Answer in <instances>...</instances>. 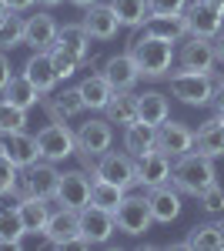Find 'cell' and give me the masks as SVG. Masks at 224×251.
Instances as JSON below:
<instances>
[{
  "label": "cell",
  "mask_w": 224,
  "mask_h": 251,
  "mask_svg": "<svg viewBox=\"0 0 224 251\" xmlns=\"http://www.w3.org/2000/svg\"><path fill=\"white\" fill-rule=\"evenodd\" d=\"M131 57L137 60V67H141V77L161 80V77H168V74H171V64L177 60V50H174L171 40L137 34V40L131 44Z\"/></svg>",
  "instance_id": "obj_1"
},
{
  "label": "cell",
  "mask_w": 224,
  "mask_h": 251,
  "mask_svg": "<svg viewBox=\"0 0 224 251\" xmlns=\"http://www.w3.org/2000/svg\"><path fill=\"white\" fill-rule=\"evenodd\" d=\"M218 181V171H214V157H204L198 151H187L174 161V171H171V184L181 194H198L204 191L207 184Z\"/></svg>",
  "instance_id": "obj_2"
},
{
  "label": "cell",
  "mask_w": 224,
  "mask_h": 251,
  "mask_svg": "<svg viewBox=\"0 0 224 251\" xmlns=\"http://www.w3.org/2000/svg\"><path fill=\"white\" fill-rule=\"evenodd\" d=\"M114 225L117 231L127 234V238H144L154 225V214H150V201L144 194H124L121 204L114 208Z\"/></svg>",
  "instance_id": "obj_3"
},
{
  "label": "cell",
  "mask_w": 224,
  "mask_h": 251,
  "mask_svg": "<svg viewBox=\"0 0 224 251\" xmlns=\"http://www.w3.org/2000/svg\"><path fill=\"white\" fill-rule=\"evenodd\" d=\"M171 80V94L177 97L181 104H191V107H204L214 97V80L211 74H198V71H177V74H168Z\"/></svg>",
  "instance_id": "obj_4"
},
{
  "label": "cell",
  "mask_w": 224,
  "mask_h": 251,
  "mask_svg": "<svg viewBox=\"0 0 224 251\" xmlns=\"http://www.w3.org/2000/svg\"><path fill=\"white\" fill-rule=\"evenodd\" d=\"M57 181H60V171L54 168V161H34L30 168H24V177L17 184V198L30 194V198H44V201H54L57 194Z\"/></svg>",
  "instance_id": "obj_5"
},
{
  "label": "cell",
  "mask_w": 224,
  "mask_h": 251,
  "mask_svg": "<svg viewBox=\"0 0 224 251\" xmlns=\"http://www.w3.org/2000/svg\"><path fill=\"white\" fill-rule=\"evenodd\" d=\"M37 151L44 161H67L71 154H77V134L67 127V124H47V127H40L37 134Z\"/></svg>",
  "instance_id": "obj_6"
},
{
  "label": "cell",
  "mask_w": 224,
  "mask_h": 251,
  "mask_svg": "<svg viewBox=\"0 0 224 251\" xmlns=\"http://www.w3.org/2000/svg\"><path fill=\"white\" fill-rule=\"evenodd\" d=\"M94 177L114 181V184H121L127 191V188L137 184V157H131L127 151H104L97 168H94Z\"/></svg>",
  "instance_id": "obj_7"
},
{
  "label": "cell",
  "mask_w": 224,
  "mask_h": 251,
  "mask_svg": "<svg viewBox=\"0 0 224 251\" xmlns=\"http://www.w3.org/2000/svg\"><path fill=\"white\" fill-rule=\"evenodd\" d=\"M177 64H181V71L211 74V71H214V64H218V54H214V40L187 34V37L181 40V50H177Z\"/></svg>",
  "instance_id": "obj_8"
},
{
  "label": "cell",
  "mask_w": 224,
  "mask_h": 251,
  "mask_svg": "<svg viewBox=\"0 0 224 251\" xmlns=\"http://www.w3.org/2000/svg\"><path fill=\"white\" fill-rule=\"evenodd\" d=\"M184 17H187V34H194V37L214 40L224 30V10L211 7L207 0H194V3H187Z\"/></svg>",
  "instance_id": "obj_9"
},
{
  "label": "cell",
  "mask_w": 224,
  "mask_h": 251,
  "mask_svg": "<svg viewBox=\"0 0 224 251\" xmlns=\"http://www.w3.org/2000/svg\"><path fill=\"white\" fill-rule=\"evenodd\" d=\"M54 201L60 204V208H74V211H80V208L91 201V177H87L84 171H60Z\"/></svg>",
  "instance_id": "obj_10"
},
{
  "label": "cell",
  "mask_w": 224,
  "mask_h": 251,
  "mask_svg": "<svg viewBox=\"0 0 224 251\" xmlns=\"http://www.w3.org/2000/svg\"><path fill=\"white\" fill-rule=\"evenodd\" d=\"M114 144V127L111 121L104 117H97V121H87V124H80V131H77V151L80 154H91V157H100L104 151H111Z\"/></svg>",
  "instance_id": "obj_11"
},
{
  "label": "cell",
  "mask_w": 224,
  "mask_h": 251,
  "mask_svg": "<svg viewBox=\"0 0 224 251\" xmlns=\"http://www.w3.org/2000/svg\"><path fill=\"white\" fill-rule=\"evenodd\" d=\"M114 231H117L114 211L94 208V204H84V208H80V234H84L91 245H107Z\"/></svg>",
  "instance_id": "obj_12"
},
{
  "label": "cell",
  "mask_w": 224,
  "mask_h": 251,
  "mask_svg": "<svg viewBox=\"0 0 224 251\" xmlns=\"http://www.w3.org/2000/svg\"><path fill=\"white\" fill-rule=\"evenodd\" d=\"M0 154L7 161H14L17 168H30L40 157L37 151V137L27 134V131H10V134H0Z\"/></svg>",
  "instance_id": "obj_13"
},
{
  "label": "cell",
  "mask_w": 224,
  "mask_h": 251,
  "mask_svg": "<svg viewBox=\"0 0 224 251\" xmlns=\"http://www.w3.org/2000/svg\"><path fill=\"white\" fill-rule=\"evenodd\" d=\"M100 74H104V80L111 84L114 91H134V84L141 80V67H137V60L127 50V54H114V57L104 60Z\"/></svg>",
  "instance_id": "obj_14"
},
{
  "label": "cell",
  "mask_w": 224,
  "mask_h": 251,
  "mask_svg": "<svg viewBox=\"0 0 224 251\" xmlns=\"http://www.w3.org/2000/svg\"><path fill=\"white\" fill-rule=\"evenodd\" d=\"M157 151H164L171 157H181L187 151H194V131L181 124V121H164L161 127H157Z\"/></svg>",
  "instance_id": "obj_15"
},
{
  "label": "cell",
  "mask_w": 224,
  "mask_h": 251,
  "mask_svg": "<svg viewBox=\"0 0 224 251\" xmlns=\"http://www.w3.org/2000/svg\"><path fill=\"white\" fill-rule=\"evenodd\" d=\"M171 171H174V164H171V154L164 151H150V154L137 157V184H144V188H161V184H171Z\"/></svg>",
  "instance_id": "obj_16"
},
{
  "label": "cell",
  "mask_w": 224,
  "mask_h": 251,
  "mask_svg": "<svg viewBox=\"0 0 224 251\" xmlns=\"http://www.w3.org/2000/svg\"><path fill=\"white\" fill-rule=\"evenodd\" d=\"M24 44L30 50H50L57 44V20L47 10H37L34 17L24 20Z\"/></svg>",
  "instance_id": "obj_17"
},
{
  "label": "cell",
  "mask_w": 224,
  "mask_h": 251,
  "mask_svg": "<svg viewBox=\"0 0 224 251\" xmlns=\"http://www.w3.org/2000/svg\"><path fill=\"white\" fill-rule=\"evenodd\" d=\"M141 34L144 37H161L171 44H181L187 37V17L184 14H150L141 24Z\"/></svg>",
  "instance_id": "obj_18"
},
{
  "label": "cell",
  "mask_w": 224,
  "mask_h": 251,
  "mask_svg": "<svg viewBox=\"0 0 224 251\" xmlns=\"http://www.w3.org/2000/svg\"><path fill=\"white\" fill-rule=\"evenodd\" d=\"M44 111H47V117H50L54 124H67V117L84 114L87 104H84L80 87H64L57 97H47V100H44Z\"/></svg>",
  "instance_id": "obj_19"
},
{
  "label": "cell",
  "mask_w": 224,
  "mask_h": 251,
  "mask_svg": "<svg viewBox=\"0 0 224 251\" xmlns=\"http://www.w3.org/2000/svg\"><path fill=\"white\" fill-rule=\"evenodd\" d=\"M80 24H84V30L94 40H114L117 30H121V20H117L111 3H94V7H87V17L80 20Z\"/></svg>",
  "instance_id": "obj_20"
},
{
  "label": "cell",
  "mask_w": 224,
  "mask_h": 251,
  "mask_svg": "<svg viewBox=\"0 0 224 251\" xmlns=\"http://www.w3.org/2000/svg\"><path fill=\"white\" fill-rule=\"evenodd\" d=\"M24 77L37 87L40 94H50L57 87V71H54V60H50V50H34L30 60L24 64Z\"/></svg>",
  "instance_id": "obj_21"
},
{
  "label": "cell",
  "mask_w": 224,
  "mask_h": 251,
  "mask_svg": "<svg viewBox=\"0 0 224 251\" xmlns=\"http://www.w3.org/2000/svg\"><path fill=\"white\" fill-rule=\"evenodd\" d=\"M150 201V214L157 225H171L177 214H181V191L171 188V184H161V188H150L148 194Z\"/></svg>",
  "instance_id": "obj_22"
},
{
  "label": "cell",
  "mask_w": 224,
  "mask_h": 251,
  "mask_svg": "<svg viewBox=\"0 0 224 251\" xmlns=\"http://www.w3.org/2000/svg\"><path fill=\"white\" fill-rule=\"evenodd\" d=\"M157 148V127L144 124V121H134L131 127H124V151L131 157H144Z\"/></svg>",
  "instance_id": "obj_23"
},
{
  "label": "cell",
  "mask_w": 224,
  "mask_h": 251,
  "mask_svg": "<svg viewBox=\"0 0 224 251\" xmlns=\"http://www.w3.org/2000/svg\"><path fill=\"white\" fill-rule=\"evenodd\" d=\"M194 151L204 154V157H224V124L218 117L204 121L194 131Z\"/></svg>",
  "instance_id": "obj_24"
},
{
  "label": "cell",
  "mask_w": 224,
  "mask_h": 251,
  "mask_svg": "<svg viewBox=\"0 0 224 251\" xmlns=\"http://www.w3.org/2000/svg\"><path fill=\"white\" fill-rule=\"evenodd\" d=\"M44 231L54 238V245L60 248L64 241H71L80 234V211L74 208H60V211H50V221H47V228Z\"/></svg>",
  "instance_id": "obj_25"
},
{
  "label": "cell",
  "mask_w": 224,
  "mask_h": 251,
  "mask_svg": "<svg viewBox=\"0 0 224 251\" xmlns=\"http://www.w3.org/2000/svg\"><path fill=\"white\" fill-rule=\"evenodd\" d=\"M168 117H171V104L161 91H144V94H137V121L161 127Z\"/></svg>",
  "instance_id": "obj_26"
},
{
  "label": "cell",
  "mask_w": 224,
  "mask_h": 251,
  "mask_svg": "<svg viewBox=\"0 0 224 251\" xmlns=\"http://www.w3.org/2000/svg\"><path fill=\"white\" fill-rule=\"evenodd\" d=\"M104 114L117 127H131L134 121H137V94H131V91H114L107 107H104Z\"/></svg>",
  "instance_id": "obj_27"
},
{
  "label": "cell",
  "mask_w": 224,
  "mask_h": 251,
  "mask_svg": "<svg viewBox=\"0 0 224 251\" xmlns=\"http://www.w3.org/2000/svg\"><path fill=\"white\" fill-rule=\"evenodd\" d=\"M3 100H7V104H14V107H20V111H30L37 100H44V94H40V91L24 77V74H17V77L7 80V87H3Z\"/></svg>",
  "instance_id": "obj_28"
},
{
  "label": "cell",
  "mask_w": 224,
  "mask_h": 251,
  "mask_svg": "<svg viewBox=\"0 0 224 251\" xmlns=\"http://www.w3.org/2000/svg\"><path fill=\"white\" fill-rule=\"evenodd\" d=\"M17 211H20V218H24V228H27V231H44L47 221H50V208H47L44 198L24 194V198L17 201Z\"/></svg>",
  "instance_id": "obj_29"
},
{
  "label": "cell",
  "mask_w": 224,
  "mask_h": 251,
  "mask_svg": "<svg viewBox=\"0 0 224 251\" xmlns=\"http://www.w3.org/2000/svg\"><path fill=\"white\" fill-rule=\"evenodd\" d=\"M91 40L94 37L84 30V24H64V27H57V44L84 60H91Z\"/></svg>",
  "instance_id": "obj_30"
},
{
  "label": "cell",
  "mask_w": 224,
  "mask_h": 251,
  "mask_svg": "<svg viewBox=\"0 0 224 251\" xmlns=\"http://www.w3.org/2000/svg\"><path fill=\"white\" fill-rule=\"evenodd\" d=\"M77 87H80L84 104H87L91 111H104V107H107V100H111V94H114V87L104 80V74H91V77L80 80Z\"/></svg>",
  "instance_id": "obj_31"
},
{
  "label": "cell",
  "mask_w": 224,
  "mask_h": 251,
  "mask_svg": "<svg viewBox=\"0 0 224 251\" xmlns=\"http://www.w3.org/2000/svg\"><path fill=\"white\" fill-rule=\"evenodd\" d=\"M124 188L121 184H114V181H104V177H94L91 181V201L94 208H104V211H114L117 204H121V198H124Z\"/></svg>",
  "instance_id": "obj_32"
},
{
  "label": "cell",
  "mask_w": 224,
  "mask_h": 251,
  "mask_svg": "<svg viewBox=\"0 0 224 251\" xmlns=\"http://www.w3.org/2000/svg\"><path fill=\"white\" fill-rule=\"evenodd\" d=\"M114 14L121 20V27H141L150 17V3L148 0H111Z\"/></svg>",
  "instance_id": "obj_33"
},
{
  "label": "cell",
  "mask_w": 224,
  "mask_h": 251,
  "mask_svg": "<svg viewBox=\"0 0 224 251\" xmlns=\"http://www.w3.org/2000/svg\"><path fill=\"white\" fill-rule=\"evenodd\" d=\"M184 245L191 251H221L224 241H221V231H218V225H194L191 234L184 238Z\"/></svg>",
  "instance_id": "obj_34"
},
{
  "label": "cell",
  "mask_w": 224,
  "mask_h": 251,
  "mask_svg": "<svg viewBox=\"0 0 224 251\" xmlns=\"http://www.w3.org/2000/svg\"><path fill=\"white\" fill-rule=\"evenodd\" d=\"M24 231L27 228H24V218H20L17 208H0V245L3 248H17Z\"/></svg>",
  "instance_id": "obj_35"
},
{
  "label": "cell",
  "mask_w": 224,
  "mask_h": 251,
  "mask_svg": "<svg viewBox=\"0 0 224 251\" xmlns=\"http://www.w3.org/2000/svg\"><path fill=\"white\" fill-rule=\"evenodd\" d=\"M50 60H54V71H57V77H60V80L74 77L77 71H84V67H87V60L77 57V54H71V50H67V47H60V44L50 47Z\"/></svg>",
  "instance_id": "obj_36"
},
{
  "label": "cell",
  "mask_w": 224,
  "mask_h": 251,
  "mask_svg": "<svg viewBox=\"0 0 224 251\" xmlns=\"http://www.w3.org/2000/svg\"><path fill=\"white\" fill-rule=\"evenodd\" d=\"M20 44H24V20L10 14V17L0 24V50H14Z\"/></svg>",
  "instance_id": "obj_37"
},
{
  "label": "cell",
  "mask_w": 224,
  "mask_h": 251,
  "mask_svg": "<svg viewBox=\"0 0 224 251\" xmlns=\"http://www.w3.org/2000/svg\"><path fill=\"white\" fill-rule=\"evenodd\" d=\"M27 127V111H20L14 104L0 100V134H10V131H24Z\"/></svg>",
  "instance_id": "obj_38"
},
{
  "label": "cell",
  "mask_w": 224,
  "mask_h": 251,
  "mask_svg": "<svg viewBox=\"0 0 224 251\" xmlns=\"http://www.w3.org/2000/svg\"><path fill=\"white\" fill-rule=\"evenodd\" d=\"M198 201H201V208L207 214H224V188L214 181V184H207L204 191L198 194Z\"/></svg>",
  "instance_id": "obj_39"
},
{
  "label": "cell",
  "mask_w": 224,
  "mask_h": 251,
  "mask_svg": "<svg viewBox=\"0 0 224 251\" xmlns=\"http://www.w3.org/2000/svg\"><path fill=\"white\" fill-rule=\"evenodd\" d=\"M17 164H14V161H7V157L0 154V198H3V194H14L17 191V184H20V177H17Z\"/></svg>",
  "instance_id": "obj_40"
},
{
  "label": "cell",
  "mask_w": 224,
  "mask_h": 251,
  "mask_svg": "<svg viewBox=\"0 0 224 251\" xmlns=\"http://www.w3.org/2000/svg\"><path fill=\"white\" fill-rule=\"evenodd\" d=\"M150 14H184L187 0H148Z\"/></svg>",
  "instance_id": "obj_41"
},
{
  "label": "cell",
  "mask_w": 224,
  "mask_h": 251,
  "mask_svg": "<svg viewBox=\"0 0 224 251\" xmlns=\"http://www.w3.org/2000/svg\"><path fill=\"white\" fill-rule=\"evenodd\" d=\"M87 248H94V245L84 238V234H77V238H71V241L60 245V251H87Z\"/></svg>",
  "instance_id": "obj_42"
},
{
  "label": "cell",
  "mask_w": 224,
  "mask_h": 251,
  "mask_svg": "<svg viewBox=\"0 0 224 251\" xmlns=\"http://www.w3.org/2000/svg\"><path fill=\"white\" fill-rule=\"evenodd\" d=\"M14 77L10 74V60H7V50H0V94H3V87H7V80Z\"/></svg>",
  "instance_id": "obj_43"
},
{
  "label": "cell",
  "mask_w": 224,
  "mask_h": 251,
  "mask_svg": "<svg viewBox=\"0 0 224 251\" xmlns=\"http://www.w3.org/2000/svg\"><path fill=\"white\" fill-rule=\"evenodd\" d=\"M34 3H37V0H7V7H10L14 14H17V10H30Z\"/></svg>",
  "instance_id": "obj_44"
},
{
  "label": "cell",
  "mask_w": 224,
  "mask_h": 251,
  "mask_svg": "<svg viewBox=\"0 0 224 251\" xmlns=\"http://www.w3.org/2000/svg\"><path fill=\"white\" fill-rule=\"evenodd\" d=\"M214 54H218V64H224V30L214 37Z\"/></svg>",
  "instance_id": "obj_45"
},
{
  "label": "cell",
  "mask_w": 224,
  "mask_h": 251,
  "mask_svg": "<svg viewBox=\"0 0 224 251\" xmlns=\"http://www.w3.org/2000/svg\"><path fill=\"white\" fill-rule=\"evenodd\" d=\"M10 14H14V10H10V7H7V0H0V24H3V20L10 17Z\"/></svg>",
  "instance_id": "obj_46"
},
{
  "label": "cell",
  "mask_w": 224,
  "mask_h": 251,
  "mask_svg": "<svg viewBox=\"0 0 224 251\" xmlns=\"http://www.w3.org/2000/svg\"><path fill=\"white\" fill-rule=\"evenodd\" d=\"M71 3H74V7H84V10H87V7H94V3H100V0H71Z\"/></svg>",
  "instance_id": "obj_47"
},
{
  "label": "cell",
  "mask_w": 224,
  "mask_h": 251,
  "mask_svg": "<svg viewBox=\"0 0 224 251\" xmlns=\"http://www.w3.org/2000/svg\"><path fill=\"white\" fill-rule=\"evenodd\" d=\"M37 3H44V7H57V3H64V0H37Z\"/></svg>",
  "instance_id": "obj_48"
},
{
  "label": "cell",
  "mask_w": 224,
  "mask_h": 251,
  "mask_svg": "<svg viewBox=\"0 0 224 251\" xmlns=\"http://www.w3.org/2000/svg\"><path fill=\"white\" fill-rule=\"evenodd\" d=\"M211 7H218V10H224V0H207Z\"/></svg>",
  "instance_id": "obj_49"
},
{
  "label": "cell",
  "mask_w": 224,
  "mask_h": 251,
  "mask_svg": "<svg viewBox=\"0 0 224 251\" xmlns=\"http://www.w3.org/2000/svg\"><path fill=\"white\" fill-rule=\"evenodd\" d=\"M218 231H221V241H224V218L218 221Z\"/></svg>",
  "instance_id": "obj_50"
},
{
  "label": "cell",
  "mask_w": 224,
  "mask_h": 251,
  "mask_svg": "<svg viewBox=\"0 0 224 251\" xmlns=\"http://www.w3.org/2000/svg\"><path fill=\"white\" fill-rule=\"evenodd\" d=\"M214 117H218V121H221V124H224V111H214Z\"/></svg>",
  "instance_id": "obj_51"
}]
</instances>
